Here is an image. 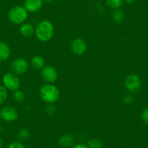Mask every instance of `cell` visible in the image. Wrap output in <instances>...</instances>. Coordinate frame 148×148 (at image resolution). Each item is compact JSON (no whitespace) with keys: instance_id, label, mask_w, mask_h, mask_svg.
Segmentation results:
<instances>
[{"instance_id":"6da1fadb","label":"cell","mask_w":148,"mask_h":148,"mask_svg":"<svg viewBox=\"0 0 148 148\" xmlns=\"http://www.w3.org/2000/svg\"><path fill=\"white\" fill-rule=\"evenodd\" d=\"M55 33L54 25L50 21L44 20L39 22L35 28L36 36L39 41L43 42H49Z\"/></svg>"},{"instance_id":"7a4b0ae2","label":"cell","mask_w":148,"mask_h":148,"mask_svg":"<svg viewBox=\"0 0 148 148\" xmlns=\"http://www.w3.org/2000/svg\"><path fill=\"white\" fill-rule=\"evenodd\" d=\"M60 95L58 88L52 84L44 85L39 90V95L42 100L48 104L57 102L59 99Z\"/></svg>"},{"instance_id":"3957f363","label":"cell","mask_w":148,"mask_h":148,"mask_svg":"<svg viewBox=\"0 0 148 148\" xmlns=\"http://www.w3.org/2000/svg\"><path fill=\"white\" fill-rule=\"evenodd\" d=\"M28 11L24 7L15 6L10 10L8 12V19L12 23L15 25L23 24L28 18Z\"/></svg>"},{"instance_id":"277c9868","label":"cell","mask_w":148,"mask_h":148,"mask_svg":"<svg viewBox=\"0 0 148 148\" xmlns=\"http://www.w3.org/2000/svg\"><path fill=\"white\" fill-rule=\"evenodd\" d=\"M2 82H3L4 86L7 89L11 91H16L19 89L21 86V81L19 78L12 73H7L3 76L2 78Z\"/></svg>"},{"instance_id":"5b68a950","label":"cell","mask_w":148,"mask_h":148,"mask_svg":"<svg viewBox=\"0 0 148 148\" xmlns=\"http://www.w3.org/2000/svg\"><path fill=\"white\" fill-rule=\"evenodd\" d=\"M141 79L136 74H130L125 79L124 85L126 89L132 93L139 92L141 88Z\"/></svg>"},{"instance_id":"8992f818","label":"cell","mask_w":148,"mask_h":148,"mask_svg":"<svg viewBox=\"0 0 148 148\" xmlns=\"http://www.w3.org/2000/svg\"><path fill=\"white\" fill-rule=\"evenodd\" d=\"M18 112L15 107L5 106L0 111V118L6 122L15 121L18 119Z\"/></svg>"},{"instance_id":"52a82bcc","label":"cell","mask_w":148,"mask_h":148,"mask_svg":"<svg viewBox=\"0 0 148 148\" xmlns=\"http://www.w3.org/2000/svg\"><path fill=\"white\" fill-rule=\"evenodd\" d=\"M29 68V64L26 60L23 58H18L14 60L11 63V69L15 74L22 75L25 73Z\"/></svg>"},{"instance_id":"ba28073f","label":"cell","mask_w":148,"mask_h":148,"mask_svg":"<svg viewBox=\"0 0 148 148\" xmlns=\"http://www.w3.org/2000/svg\"><path fill=\"white\" fill-rule=\"evenodd\" d=\"M41 74L43 80L49 84H52L56 82L58 77L57 70L50 65H45L42 69Z\"/></svg>"},{"instance_id":"9c48e42d","label":"cell","mask_w":148,"mask_h":148,"mask_svg":"<svg viewBox=\"0 0 148 148\" xmlns=\"http://www.w3.org/2000/svg\"><path fill=\"white\" fill-rule=\"evenodd\" d=\"M71 51L77 55H82L86 52V44L84 40L80 38H76L72 42L71 45Z\"/></svg>"},{"instance_id":"30bf717a","label":"cell","mask_w":148,"mask_h":148,"mask_svg":"<svg viewBox=\"0 0 148 148\" xmlns=\"http://www.w3.org/2000/svg\"><path fill=\"white\" fill-rule=\"evenodd\" d=\"M43 6V0H25L24 8L28 12H36Z\"/></svg>"},{"instance_id":"8fae6325","label":"cell","mask_w":148,"mask_h":148,"mask_svg":"<svg viewBox=\"0 0 148 148\" xmlns=\"http://www.w3.org/2000/svg\"><path fill=\"white\" fill-rule=\"evenodd\" d=\"M75 142V138L72 134H63L59 138L58 141V145H60L62 147H68L72 146Z\"/></svg>"},{"instance_id":"7c38bea8","label":"cell","mask_w":148,"mask_h":148,"mask_svg":"<svg viewBox=\"0 0 148 148\" xmlns=\"http://www.w3.org/2000/svg\"><path fill=\"white\" fill-rule=\"evenodd\" d=\"M11 54L9 45L4 42H0V62L6 61Z\"/></svg>"},{"instance_id":"4fadbf2b","label":"cell","mask_w":148,"mask_h":148,"mask_svg":"<svg viewBox=\"0 0 148 148\" xmlns=\"http://www.w3.org/2000/svg\"><path fill=\"white\" fill-rule=\"evenodd\" d=\"M20 32H21V35L23 36L30 37L34 35V34L35 33V29L31 23H23L21 26Z\"/></svg>"},{"instance_id":"5bb4252c","label":"cell","mask_w":148,"mask_h":148,"mask_svg":"<svg viewBox=\"0 0 148 148\" xmlns=\"http://www.w3.org/2000/svg\"><path fill=\"white\" fill-rule=\"evenodd\" d=\"M31 65L37 70H42L45 66V61L42 57L35 55L31 58Z\"/></svg>"},{"instance_id":"9a60e30c","label":"cell","mask_w":148,"mask_h":148,"mask_svg":"<svg viewBox=\"0 0 148 148\" xmlns=\"http://www.w3.org/2000/svg\"><path fill=\"white\" fill-rule=\"evenodd\" d=\"M113 19L117 23H121L123 21L125 18V15L124 12H123V10H121V9H116L113 11Z\"/></svg>"},{"instance_id":"2e32d148","label":"cell","mask_w":148,"mask_h":148,"mask_svg":"<svg viewBox=\"0 0 148 148\" xmlns=\"http://www.w3.org/2000/svg\"><path fill=\"white\" fill-rule=\"evenodd\" d=\"M106 5L112 9H119L123 6V0H105Z\"/></svg>"},{"instance_id":"e0dca14e","label":"cell","mask_w":148,"mask_h":148,"mask_svg":"<svg viewBox=\"0 0 148 148\" xmlns=\"http://www.w3.org/2000/svg\"><path fill=\"white\" fill-rule=\"evenodd\" d=\"M87 147L88 148H102V143L99 139L93 138L88 141Z\"/></svg>"},{"instance_id":"ac0fdd59","label":"cell","mask_w":148,"mask_h":148,"mask_svg":"<svg viewBox=\"0 0 148 148\" xmlns=\"http://www.w3.org/2000/svg\"><path fill=\"white\" fill-rule=\"evenodd\" d=\"M13 97H14V99H15L16 102H23L25 99V93H24L23 91L18 89V90L14 92Z\"/></svg>"},{"instance_id":"d6986e66","label":"cell","mask_w":148,"mask_h":148,"mask_svg":"<svg viewBox=\"0 0 148 148\" xmlns=\"http://www.w3.org/2000/svg\"><path fill=\"white\" fill-rule=\"evenodd\" d=\"M18 137L20 140L25 141L27 140L30 137V132L27 129H22L18 132Z\"/></svg>"},{"instance_id":"ffe728a7","label":"cell","mask_w":148,"mask_h":148,"mask_svg":"<svg viewBox=\"0 0 148 148\" xmlns=\"http://www.w3.org/2000/svg\"><path fill=\"white\" fill-rule=\"evenodd\" d=\"M8 97V92L6 88L0 85V104H3L7 100Z\"/></svg>"},{"instance_id":"44dd1931","label":"cell","mask_w":148,"mask_h":148,"mask_svg":"<svg viewBox=\"0 0 148 148\" xmlns=\"http://www.w3.org/2000/svg\"><path fill=\"white\" fill-rule=\"evenodd\" d=\"M56 112V108L52 105V103L48 104L45 108V113L48 115V116H53Z\"/></svg>"},{"instance_id":"7402d4cb","label":"cell","mask_w":148,"mask_h":148,"mask_svg":"<svg viewBox=\"0 0 148 148\" xmlns=\"http://www.w3.org/2000/svg\"><path fill=\"white\" fill-rule=\"evenodd\" d=\"M123 102L126 105H131L134 102V97L132 95H126L123 97Z\"/></svg>"},{"instance_id":"603a6c76","label":"cell","mask_w":148,"mask_h":148,"mask_svg":"<svg viewBox=\"0 0 148 148\" xmlns=\"http://www.w3.org/2000/svg\"><path fill=\"white\" fill-rule=\"evenodd\" d=\"M8 148H25V147L22 142L15 141V142H12V143L10 144V145L8 146Z\"/></svg>"},{"instance_id":"cb8c5ba5","label":"cell","mask_w":148,"mask_h":148,"mask_svg":"<svg viewBox=\"0 0 148 148\" xmlns=\"http://www.w3.org/2000/svg\"><path fill=\"white\" fill-rule=\"evenodd\" d=\"M141 116H142V121L145 123H147L148 124V107L144 108V110L142 112V114H141Z\"/></svg>"},{"instance_id":"d4e9b609","label":"cell","mask_w":148,"mask_h":148,"mask_svg":"<svg viewBox=\"0 0 148 148\" xmlns=\"http://www.w3.org/2000/svg\"><path fill=\"white\" fill-rule=\"evenodd\" d=\"M72 148H88V147L83 143H79L74 145Z\"/></svg>"},{"instance_id":"484cf974","label":"cell","mask_w":148,"mask_h":148,"mask_svg":"<svg viewBox=\"0 0 148 148\" xmlns=\"http://www.w3.org/2000/svg\"><path fill=\"white\" fill-rule=\"evenodd\" d=\"M123 2L126 4H127V5H130V4H132L134 2L135 0H123Z\"/></svg>"},{"instance_id":"4316f807","label":"cell","mask_w":148,"mask_h":148,"mask_svg":"<svg viewBox=\"0 0 148 148\" xmlns=\"http://www.w3.org/2000/svg\"><path fill=\"white\" fill-rule=\"evenodd\" d=\"M3 144H4L3 139H2V137H0V148L2 147V146H3Z\"/></svg>"},{"instance_id":"83f0119b","label":"cell","mask_w":148,"mask_h":148,"mask_svg":"<svg viewBox=\"0 0 148 148\" xmlns=\"http://www.w3.org/2000/svg\"><path fill=\"white\" fill-rule=\"evenodd\" d=\"M43 1H45L46 3H52L53 2V0H43Z\"/></svg>"},{"instance_id":"f1b7e54d","label":"cell","mask_w":148,"mask_h":148,"mask_svg":"<svg viewBox=\"0 0 148 148\" xmlns=\"http://www.w3.org/2000/svg\"><path fill=\"white\" fill-rule=\"evenodd\" d=\"M58 1H62V0H58Z\"/></svg>"}]
</instances>
